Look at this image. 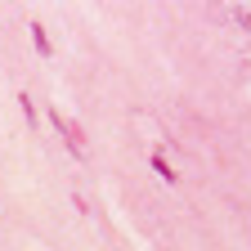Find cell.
I'll return each instance as SVG.
<instances>
[{
  "label": "cell",
  "mask_w": 251,
  "mask_h": 251,
  "mask_svg": "<svg viewBox=\"0 0 251 251\" xmlns=\"http://www.w3.org/2000/svg\"><path fill=\"white\" fill-rule=\"evenodd\" d=\"M152 171H157V175H162L166 184H175V171H171V162H166V157H162V152H152Z\"/></svg>",
  "instance_id": "1"
},
{
  "label": "cell",
  "mask_w": 251,
  "mask_h": 251,
  "mask_svg": "<svg viewBox=\"0 0 251 251\" xmlns=\"http://www.w3.org/2000/svg\"><path fill=\"white\" fill-rule=\"evenodd\" d=\"M31 41H36L41 54H50V36H45V27H41V23H31Z\"/></svg>",
  "instance_id": "2"
}]
</instances>
